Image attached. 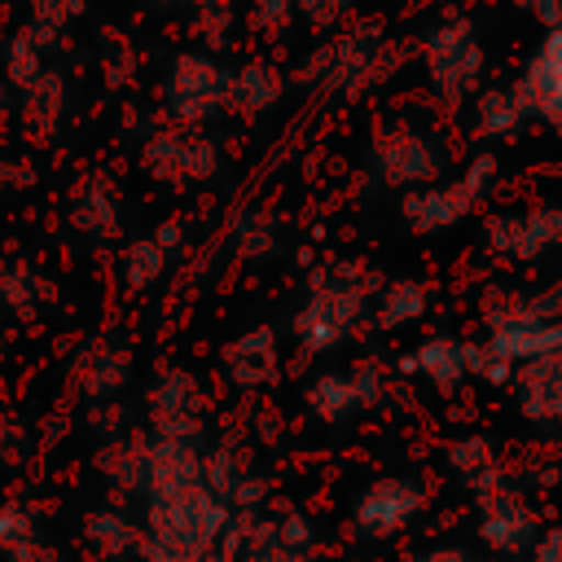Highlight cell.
Listing matches in <instances>:
<instances>
[{
    "instance_id": "cell-31",
    "label": "cell",
    "mask_w": 562,
    "mask_h": 562,
    "mask_svg": "<svg viewBox=\"0 0 562 562\" xmlns=\"http://www.w3.org/2000/svg\"><path fill=\"white\" fill-rule=\"evenodd\" d=\"M53 303V281L44 268L31 259H9L4 263V316L13 321H40Z\"/></svg>"
},
{
    "instance_id": "cell-12",
    "label": "cell",
    "mask_w": 562,
    "mask_h": 562,
    "mask_svg": "<svg viewBox=\"0 0 562 562\" xmlns=\"http://www.w3.org/2000/svg\"><path fill=\"white\" fill-rule=\"evenodd\" d=\"M426 509V483L413 474H378L351 501V527L360 540H391Z\"/></svg>"
},
{
    "instance_id": "cell-30",
    "label": "cell",
    "mask_w": 562,
    "mask_h": 562,
    "mask_svg": "<svg viewBox=\"0 0 562 562\" xmlns=\"http://www.w3.org/2000/svg\"><path fill=\"white\" fill-rule=\"evenodd\" d=\"M527 119L531 114H527V105H522L514 83L509 88H483L474 97V110H470V123H474L479 140H509V136L522 132Z\"/></svg>"
},
{
    "instance_id": "cell-13",
    "label": "cell",
    "mask_w": 562,
    "mask_h": 562,
    "mask_svg": "<svg viewBox=\"0 0 562 562\" xmlns=\"http://www.w3.org/2000/svg\"><path fill=\"white\" fill-rule=\"evenodd\" d=\"M483 241L501 259H518V263L544 259V255L562 250V202L527 206V211H509V215H487Z\"/></svg>"
},
{
    "instance_id": "cell-36",
    "label": "cell",
    "mask_w": 562,
    "mask_h": 562,
    "mask_svg": "<svg viewBox=\"0 0 562 562\" xmlns=\"http://www.w3.org/2000/svg\"><path fill=\"white\" fill-rule=\"evenodd\" d=\"M26 452H31V430L18 422V413H9V408L0 404V470L22 465Z\"/></svg>"
},
{
    "instance_id": "cell-5",
    "label": "cell",
    "mask_w": 562,
    "mask_h": 562,
    "mask_svg": "<svg viewBox=\"0 0 562 562\" xmlns=\"http://www.w3.org/2000/svg\"><path fill=\"white\" fill-rule=\"evenodd\" d=\"M417 61L426 75V88L443 101V105H470L483 92V75H487V53L479 40V26L461 13L439 18L422 31L417 44Z\"/></svg>"
},
{
    "instance_id": "cell-24",
    "label": "cell",
    "mask_w": 562,
    "mask_h": 562,
    "mask_svg": "<svg viewBox=\"0 0 562 562\" xmlns=\"http://www.w3.org/2000/svg\"><path fill=\"white\" fill-rule=\"evenodd\" d=\"M0 562H57L35 505L0 501Z\"/></svg>"
},
{
    "instance_id": "cell-16",
    "label": "cell",
    "mask_w": 562,
    "mask_h": 562,
    "mask_svg": "<svg viewBox=\"0 0 562 562\" xmlns=\"http://www.w3.org/2000/svg\"><path fill=\"white\" fill-rule=\"evenodd\" d=\"M66 224L83 241H114L123 233V189L105 171H88L66 193Z\"/></svg>"
},
{
    "instance_id": "cell-21",
    "label": "cell",
    "mask_w": 562,
    "mask_h": 562,
    "mask_svg": "<svg viewBox=\"0 0 562 562\" xmlns=\"http://www.w3.org/2000/svg\"><path fill=\"white\" fill-rule=\"evenodd\" d=\"M88 553L97 562H136L145 549V527L127 505H97L83 514L79 527Z\"/></svg>"
},
{
    "instance_id": "cell-28",
    "label": "cell",
    "mask_w": 562,
    "mask_h": 562,
    "mask_svg": "<svg viewBox=\"0 0 562 562\" xmlns=\"http://www.w3.org/2000/svg\"><path fill=\"white\" fill-rule=\"evenodd\" d=\"M443 461H448V470L470 487V496H483V492L509 483L487 435H461V439H452L448 452H443Z\"/></svg>"
},
{
    "instance_id": "cell-2",
    "label": "cell",
    "mask_w": 562,
    "mask_h": 562,
    "mask_svg": "<svg viewBox=\"0 0 562 562\" xmlns=\"http://www.w3.org/2000/svg\"><path fill=\"white\" fill-rule=\"evenodd\" d=\"M382 277L351 259L316 263L303 281V294L290 312V342L303 360H321L342 351L364 325Z\"/></svg>"
},
{
    "instance_id": "cell-18",
    "label": "cell",
    "mask_w": 562,
    "mask_h": 562,
    "mask_svg": "<svg viewBox=\"0 0 562 562\" xmlns=\"http://www.w3.org/2000/svg\"><path fill=\"white\" fill-rule=\"evenodd\" d=\"M514 88L531 119H544L549 127L562 132V22H553L549 35L536 44Z\"/></svg>"
},
{
    "instance_id": "cell-11",
    "label": "cell",
    "mask_w": 562,
    "mask_h": 562,
    "mask_svg": "<svg viewBox=\"0 0 562 562\" xmlns=\"http://www.w3.org/2000/svg\"><path fill=\"white\" fill-rule=\"evenodd\" d=\"M66 378L88 404H110L132 386L136 351L119 329H97L75 347V356L66 364Z\"/></svg>"
},
{
    "instance_id": "cell-3",
    "label": "cell",
    "mask_w": 562,
    "mask_h": 562,
    "mask_svg": "<svg viewBox=\"0 0 562 562\" xmlns=\"http://www.w3.org/2000/svg\"><path fill=\"white\" fill-rule=\"evenodd\" d=\"M404 48L386 40L378 22H351L329 31L294 61V83L325 101H356L395 79Z\"/></svg>"
},
{
    "instance_id": "cell-10",
    "label": "cell",
    "mask_w": 562,
    "mask_h": 562,
    "mask_svg": "<svg viewBox=\"0 0 562 562\" xmlns=\"http://www.w3.org/2000/svg\"><path fill=\"white\" fill-rule=\"evenodd\" d=\"M386 395H391V378L378 360H356L347 369H321L299 391L307 417H316L321 426H347L351 417L382 408Z\"/></svg>"
},
{
    "instance_id": "cell-34",
    "label": "cell",
    "mask_w": 562,
    "mask_h": 562,
    "mask_svg": "<svg viewBox=\"0 0 562 562\" xmlns=\"http://www.w3.org/2000/svg\"><path fill=\"white\" fill-rule=\"evenodd\" d=\"M241 562H312V558H307V553H299V549H290V544L277 536L272 518H268V514H259V522H255V531H250V544H246Z\"/></svg>"
},
{
    "instance_id": "cell-15",
    "label": "cell",
    "mask_w": 562,
    "mask_h": 562,
    "mask_svg": "<svg viewBox=\"0 0 562 562\" xmlns=\"http://www.w3.org/2000/svg\"><path fill=\"white\" fill-rule=\"evenodd\" d=\"M220 373L237 395H255V391L277 386V378H281V329L259 321V325L233 334L220 347Z\"/></svg>"
},
{
    "instance_id": "cell-41",
    "label": "cell",
    "mask_w": 562,
    "mask_h": 562,
    "mask_svg": "<svg viewBox=\"0 0 562 562\" xmlns=\"http://www.w3.org/2000/svg\"><path fill=\"white\" fill-rule=\"evenodd\" d=\"M13 119V88H9V79L0 75V123H9Z\"/></svg>"
},
{
    "instance_id": "cell-29",
    "label": "cell",
    "mask_w": 562,
    "mask_h": 562,
    "mask_svg": "<svg viewBox=\"0 0 562 562\" xmlns=\"http://www.w3.org/2000/svg\"><path fill=\"white\" fill-rule=\"evenodd\" d=\"M228 246L241 263H268L281 255V220L263 206H241L233 220H228Z\"/></svg>"
},
{
    "instance_id": "cell-20",
    "label": "cell",
    "mask_w": 562,
    "mask_h": 562,
    "mask_svg": "<svg viewBox=\"0 0 562 562\" xmlns=\"http://www.w3.org/2000/svg\"><path fill=\"white\" fill-rule=\"evenodd\" d=\"M92 465L97 474L105 479V487L123 501H140V487H145V465H149V430L136 422L110 439L97 443L92 452Z\"/></svg>"
},
{
    "instance_id": "cell-25",
    "label": "cell",
    "mask_w": 562,
    "mask_h": 562,
    "mask_svg": "<svg viewBox=\"0 0 562 562\" xmlns=\"http://www.w3.org/2000/svg\"><path fill=\"white\" fill-rule=\"evenodd\" d=\"M53 48H57L53 35L35 31L31 22H18V26L4 35V48H0V75L9 79V88H13V92L31 88V83L53 66V61H48Z\"/></svg>"
},
{
    "instance_id": "cell-27",
    "label": "cell",
    "mask_w": 562,
    "mask_h": 562,
    "mask_svg": "<svg viewBox=\"0 0 562 562\" xmlns=\"http://www.w3.org/2000/svg\"><path fill=\"white\" fill-rule=\"evenodd\" d=\"M171 263H176V255H171L154 233H145V237H127V241L119 246L114 272H119V281H123L127 294H149V290H158V285L167 281Z\"/></svg>"
},
{
    "instance_id": "cell-42",
    "label": "cell",
    "mask_w": 562,
    "mask_h": 562,
    "mask_svg": "<svg viewBox=\"0 0 562 562\" xmlns=\"http://www.w3.org/2000/svg\"><path fill=\"white\" fill-rule=\"evenodd\" d=\"M149 4H154V9H184L189 0H149Z\"/></svg>"
},
{
    "instance_id": "cell-37",
    "label": "cell",
    "mask_w": 562,
    "mask_h": 562,
    "mask_svg": "<svg viewBox=\"0 0 562 562\" xmlns=\"http://www.w3.org/2000/svg\"><path fill=\"white\" fill-rule=\"evenodd\" d=\"M154 237H158L176 259H180V255H184V246H189V228H184V220H176V215H171V220H162V224H154Z\"/></svg>"
},
{
    "instance_id": "cell-14",
    "label": "cell",
    "mask_w": 562,
    "mask_h": 562,
    "mask_svg": "<svg viewBox=\"0 0 562 562\" xmlns=\"http://www.w3.org/2000/svg\"><path fill=\"white\" fill-rule=\"evenodd\" d=\"M479 505V544L501 553V558H518L527 553L536 540H540V522H536V509L527 505V496L514 487V483H501L483 496H474Z\"/></svg>"
},
{
    "instance_id": "cell-1",
    "label": "cell",
    "mask_w": 562,
    "mask_h": 562,
    "mask_svg": "<svg viewBox=\"0 0 562 562\" xmlns=\"http://www.w3.org/2000/svg\"><path fill=\"white\" fill-rule=\"evenodd\" d=\"M228 518V496L206 479V443L149 435V465L140 487L145 549L211 562V549L224 536Z\"/></svg>"
},
{
    "instance_id": "cell-43",
    "label": "cell",
    "mask_w": 562,
    "mask_h": 562,
    "mask_svg": "<svg viewBox=\"0 0 562 562\" xmlns=\"http://www.w3.org/2000/svg\"><path fill=\"white\" fill-rule=\"evenodd\" d=\"M4 263H9V259L0 255V321H4Z\"/></svg>"
},
{
    "instance_id": "cell-7",
    "label": "cell",
    "mask_w": 562,
    "mask_h": 562,
    "mask_svg": "<svg viewBox=\"0 0 562 562\" xmlns=\"http://www.w3.org/2000/svg\"><path fill=\"white\" fill-rule=\"evenodd\" d=\"M224 83H228V61L211 48H180L167 57L162 79H158V105L167 123L184 127H211L224 119Z\"/></svg>"
},
{
    "instance_id": "cell-22",
    "label": "cell",
    "mask_w": 562,
    "mask_h": 562,
    "mask_svg": "<svg viewBox=\"0 0 562 562\" xmlns=\"http://www.w3.org/2000/svg\"><path fill=\"white\" fill-rule=\"evenodd\" d=\"M66 105H70V88L57 66H48L31 88L13 92V119L31 140H53L66 123Z\"/></svg>"
},
{
    "instance_id": "cell-35",
    "label": "cell",
    "mask_w": 562,
    "mask_h": 562,
    "mask_svg": "<svg viewBox=\"0 0 562 562\" xmlns=\"http://www.w3.org/2000/svg\"><path fill=\"white\" fill-rule=\"evenodd\" d=\"M299 4V22L316 35H329L338 26H347V18L356 13L360 0H294Z\"/></svg>"
},
{
    "instance_id": "cell-39",
    "label": "cell",
    "mask_w": 562,
    "mask_h": 562,
    "mask_svg": "<svg viewBox=\"0 0 562 562\" xmlns=\"http://www.w3.org/2000/svg\"><path fill=\"white\" fill-rule=\"evenodd\" d=\"M408 562H479L470 549H461V544H435V549H422V553H413Z\"/></svg>"
},
{
    "instance_id": "cell-8",
    "label": "cell",
    "mask_w": 562,
    "mask_h": 562,
    "mask_svg": "<svg viewBox=\"0 0 562 562\" xmlns=\"http://www.w3.org/2000/svg\"><path fill=\"white\" fill-rule=\"evenodd\" d=\"M140 167L162 189H202L224 171V149L206 127L167 123L140 140Z\"/></svg>"
},
{
    "instance_id": "cell-4",
    "label": "cell",
    "mask_w": 562,
    "mask_h": 562,
    "mask_svg": "<svg viewBox=\"0 0 562 562\" xmlns=\"http://www.w3.org/2000/svg\"><path fill=\"white\" fill-rule=\"evenodd\" d=\"M452 154L443 145V136L417 119H386L373 127L369 145H364V176L378 189H422L439 176H448Z\"/></svg>"
},
{
    "instance_id": "cell-32",
    "label": "cell",
    "mask_w": 562,
    "mask_h": 562,
    "mask_svg": "<svg viewBox=\"0 0 562 562\" xmlns=\"http://www.w3.org/2000/svg\"><path fill=\"white\" fill-rule=\"evenodd\" d=\"M241 22H246V31L259 35V40H281V35L299 22V4H294V0H246Z\"/></svg>"
},
{
    "instance_id": "cell-26",
    "label": "cell",
    "mask_w": 562,
    "mask_h": 562,
    "mask_svg": "<svg viewBox=\"0 0 562 562\" xmlns=\"http://www.w3.org/2000/svg\"><path fill=\"white\" fill-rule=\"evenodd\" d=\"M426 312H430V285L417 281V277H391V281H382L378 294H373L369 325L382 329V334H395V329L417 325Z\"/></svg>"
},
{
    "instance_id": "cell-17",
    "label": "cell",
    "mask_w": 562,
    "mask_h": 562,
    "mask_svg": "<svg viewBox=\"0 0 562 562\" xmlns=\"http://www.w3.org/2000/svg\"><path fill=\"white\" fill-rule=\"evenodd\" d=\"M285 97V75L281 66L263 61V57H246L228 66V83H224V119L233 123H259L268 119Z\"/></svg>"
},
{
    "instance_id": "cell-6",
    "label": "cell",
    "mask_w": 562,
    "mask_h": 562,
    "mask_svg": "<svg viewBox=\"0 0 562 562\" xmlns=\"http://www.w3.org/2000/svg\"><path fill=\"white\" fill-rule=\"evenodd\" d=\"M496 171H501L496 154H474L461 171H448V176H439V180H430L422 189L400 193L404 228L417 233V237H430V233H448V228L465 224L483 206V198L492 193Z\"/></svg>"
},
{
    "instance_id": "cell-40",
    "label": "cell",
    "mask_w": 562,
    "mask_h": 562,
    "mask_svg": "<svg viewBox=\"0 0 562 562\" xmlns=\"http://www.w3.org/2000/svg\"><path fill=\"white\" fill-rule=\"evenodd\" d=\"M522 13H531V18H540V22H562V0H514Z\"/></svg>"
},
{
    "instance_id": "cell-9",
    "label": "cell",
    "mask_w": 562,
    "mask_h": 562,
    "mask_svg": "<svg viewBox=\"0 0 562 562\" xmlns=\"http://www.w3.org/2000/svg\"><path fill=\"white\" fill-rule=\"evenodd\" d=\"M140 426L154 439H211V400L206 386L193 369L184 364H162L145 382L140 400Z\"/></svg>"
},
{
    "instance_id": "cell-38",
    "label": "cell",
    "mask_w": 562,
    "mask_h": 562,
    "mask_svg": "<svg viewBox=\"0 0 562 562\" xmlns=\"http://www.w3.org/2000/svg\"><path fill=\"white\" fill-rule=\"evenodd\" d=\"M527 562H562V527L540 531V540L531 544V558Z\"/></svg>"
},
{
    "instance_id": "cell-23",
    "label": "cell",
    "mask_w": 562,
    "mask_h": 562,
    "mask_svg": "<svg viewBox=\"0 0 562 562\" xmlns=\"http://www.w3.org/2000/svg\"><path fill=\"white\" fill-rule=\"evenodd\" d=\"M509 386H514L527 422H540V426L562 422V351L540 356L531 364H518Z\"/></svg>"
},
{
    "instance_id": "cell-19",
    "label": "cell",
    "mask_w": 562,
    "mask_h": 562,
    "mask_svg": "<svg viewBox=\"0 0 562 562\" xmlns=\"http://www.w3.org/2000/svg\"><path fill=\"white\" fill-rule=\"evenodd\" d=\"M470 351H474L470 338H457V334H426L422 342L408 347V356L400 360V369L413 373V378H422V382L435 386L439 395H452V391H461V382L470 378Z\"/></svg>"
},
{
    "instance_id": "cell-33",
    "label": "cell",
    "mask_w": 562,
    "mask_h": 562,
    "mask_svg": "<svg viewBox=\"0 0 562 562\" xmlns=\"http://www.w3.org/2000/svg\"><path fill=\"white\" fill-rule=\"evenodd\" d=\"M83 9H88V0H26V18L22 22H31L35 31L53 35V40H61V31L70 22H79Z\"/></svg>"
}]
</instances>
